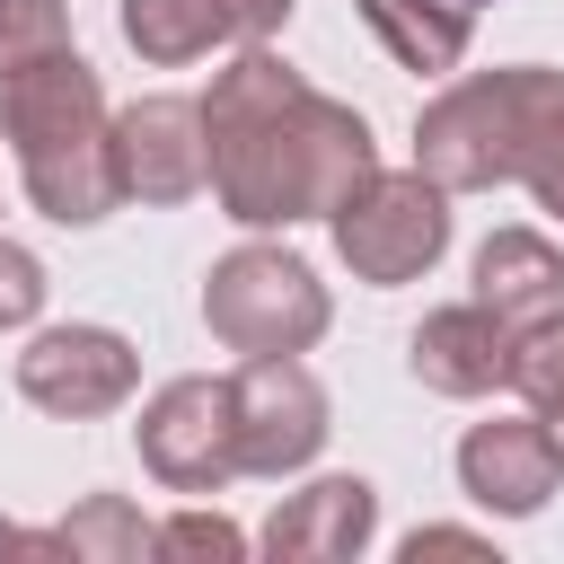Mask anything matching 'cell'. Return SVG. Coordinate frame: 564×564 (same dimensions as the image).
Masks as SVG:
<instances>
[{"label": "cell", "instance_id": "6", "mask_svg": "<svg viewBox=\"0 0 564 564\" xmlns=\"http://www.w3.org/2000/svg\"><path fill=\"white\" fill-rule=\"evenodd\" d=\"M229 414H238V476H300L326 449V388L300 352H247L229 370Z\"/></svg>", "mask_w": 564, "mask_h": 564}, {"label": "cell", "instance_id": "17", "mask_svg": "<svg viewBox=\"0 0 564 564\" xmlns=\"http://www.w3.org/2000/svg\"><path fill=\"white\" fill-rule=\"evenodd\" d=\"M511 388L529 397V414L555 432V449H564V317H546V326H529L520 344H511Z\"/></svg>", "mask_w": 564, "mask_h": 564}, {"label": "cell", "instance_id": "14", "mask_svg": "<svg viewBox=\"0 0 564 564\" xmlns=\"http://www.w3.org/2000/svg\"><path fill=\"white\" fill-rule=\"evenodd\" d=\"M476 300H485L511 335L564 317V247L538 238V229H494V238L476 247Z\"/></svg>", "mask_w": 564, "mask_h": 564}, {"label": "cell", "instance_id": "4", "mask_svg": "<svg viewBox=\"0 0 564 564\" xmlns=\"http://www.w3.org/2000/svg\"><path fill=\"white\" fill-rule=\"evenodd\" d=\"M326 229H335V256L352 264V282L397 291V282L441 264V247H449V185H432L423 167H370L326 212Z\"/></svg>", "mask_w": 564, "mask_h": 564}, {"label": "cell", "instance_id": "5", "mask_svg": "<svg viewBox=\"0 0 564 564\" xmlns=\"http://www.w3.org/2000/svg\"><path fill=\"white\" fill-rule=\"evenodd\" d=\"M326 282L291 247H229L203 273V326L247 361V352H308L326 335Z\"/></svg>", "mask_w": 564, "mask_h": 564}, {"label": "cell", "instance_id": "18", "mask_svg": "<svg viewBox=\"0 0 564 564\" xmlns=\"http://www.w3.org/2000/svg\"><path fill=\"white\" fill-rule=\"evenodd\" d=\"M62 44H70L62 0H0V70H18L35 53H62Z\"/></svg>", "mask_w": 564, "mask_h": 564}, {"label": "cell", "instance_id": "12", "mask_svg": "<svg viewBox=\"0 0 564 564\" xmlns=\"http://www.w3.org/2000/svg\"><path fill=\"white\" fill-rule=\"evenodd\" d=\"M511 326L485 308V300H458V308H432L414 335H405V370L432 388V397H494L511 388Z\"/></svg>", "mask_w": 564, "mask_h": 564}, {"label": "cell", "instance_id": "10", "mask_svg": "<svg viewBox=\"0 0 564 564\" xmlns=\"http://www.w3.org/2000/svg\"><path fill=\"white\" fill-rule=\"evenodd\" d=\"M564 485V449L538 414H494V423H467L458 441V494L494 520H529L546 511V494Z\"/></svg>", "mask_w": 564, "mask_h": 564}, {"label": "cell", "instance_id": "15", "mask_svg": "<svg viewBox=\"0 0 564 564\" xmlns=\"http://www.w3.org/2000/svg\"><path fill=\"white\" fill-rule=\"evenodd\" d=\"M352 9H361V26L388 44V62H397V70L441 79V70H458V62H467L476 9H458V0H352Z\"/></svg>", "mask_w": 564, "mask_h": 564}, {"label": "cell", "instance_id": "1", "mask_svg": "<svg viewBox=\"0 0 564 564\" xmlns=\"http://www.w3.org/2000/svg\"><path fill=\"white\" fill-rule=\"evenodd\" d=\"M203 150H212V203L238 229L326 220L379 167L370 123L344 97L308 88L264 44H238V62L212 79V97H203Z\"/></svg>", "mask_w": 564, "mask_h": 564}, {"label": "cell", "instance_id": "21", "mask_svg": "<svg viewBox=\"0 0 564 564\" xmlns=\"http://www.w3.org/2000/svg\"><path fill=\"white\" fill-rule=\"evenodd\" d=\"M520 185L538 194V212H555L564 220V115L538 132V150H529V167H520Z\"/></svg>", "mask_w": 564, "mask_h": 564}, {"label": "cell", "instance_id": "19", "mask_svg": "<svg viewBox=\"0 0 564 564\" xmlns=\"http://www.w3.org/2000/svg\"><path fill=\"white\" fill-rule=\"evenodd\" d=\"M159 555H212V564H238V555H247V529L220 520V511H203V502H185L176 520H159Z\"/></svg>", "mask_w": 564, "mask_h": 564}, {"label": "cell", "instance_id": "16", "mask_svg": "<svg viewBox=\"0 0 564 564\" xmlns=\"http://www.w3.org/2000/svg\"><path fill=\"white\" fill-rule=\"evenodd\" d=\"M53 555H70V564H141V555H159V529H150L123 494H88V502L53 529Z\"/></svg>", "mask_w": 564, "mask_h": 564}, {"label": "cell", "instance_id": "9", "mask_svg": "<svg viewBox=\"0 0 564 564\" xmlns=\"http://www.w3.org/2000/svg\"><path fill=\"white\" fill-rule=\"evenodd\" d=\"M115 176L123 203H194L212 185V150H203V97H132L115 115Z\"/></svg>", "mask_w": 564, "mask_h": 564}, {"label": "cell", "instance_id": "2", "mask_svg": "<svg viewBox=\"0 0 564 564\" xmlns=\"http://www.w3.org/2000/svg\"><path fill=\"white\" fill-rule=\"evenodd\" d=\"M0 141L26 176V203L62 229H97L123 203L115 176V115L97 70L79 62V44L35 53L18 70H0Z\"/></svg>", "mask_w": 564, "mask_h": 564}, {"label": "cell", "instance_id": "7", "mask_svg": "<svg viewBox=\"0 0 564 564\" xmlns=\"http://www.w3.org/2000/svg\"><path fill=\"white\" fill-rule=\"evenodd\" d=\"M132 441H141V467H150L167 494H185V502L220 494V485L238 476V414H229V379H167V388L141 405Z\"/></svg>", "mask_w": 564, "mask_h": 564}, {"label": "cell", "instance_id": "3", "mask_svg": "<svg viewBox=\"0 0 564 564\" xmlns=\"http://www.w3.org/2000/svg\"><path fill=\"white\" fill-rule=\"evenodd\" d=\"M564 115V70L546 62H502V70H467L449 79L423 115H414V167L449 194H494L520 185L538 132Z\"/></svg>", "mask_w": 564, "mask_h": 564}, {"label": "cell", "instance_id": "23", "mask_svg": "<svg viewBox=\"0 0 564 564\" xmlns=\"http://www.w3.org/2000/svg\"><path fill=\"white\" fill-rule=\"evenodd\" d=\"M0 555H53V529H18V520H0Z\"/></svg>", "mask_w": 564, "mask_h": 564}, {"label": "cell", "instance_id": "22", "mask_svg": "<svg viewBox=\"0 0 564 564\" xmlns=\"http://www.w3.org/2000/svg\"><path fill=\"white\" fill-rule=\"evenodd\" d=\"M405 555H414V564H423V555H485V538H476V529H414Z\"/></svg>", "mask_w": 564, "mask_h": 564}, {"label": "cell", "instance_id": "11", "mask_svg": "<svg viewBox=\"0 0 564 564\" xmlns=\"http://www.w3.org/2000/svg\"><path fill=\"white\" fill-rule=\"evenodd\" d=\"M300 0H123V44L150 70H185L229 44H264L291 26Z\"/></svg>", "mask_w": 564, "mask_h": 564}, {"label": "cell", "instance_id": "13", "mask_svg": "<svg viewBox=\"0 0 564 564\" xmlns=\"http://www.w3.org/2000/svg\"><path fill=\"white\" fill-rule=\"evenodd\" d=\"M379 529V485L370 476H317L300 494L273 502L264 520V555L273 564H352Z\"/></svg>", "mask_w": 564, "mask_h": 564}, {"label": "cell", "instance_id": "24", "mask_svg": "<svg viewBox=\"0 0 564 564\" xmlns=\"http://www.w3.org/2000/svg\"><path fill=\"white\" fill-rule=\"evenodd\" d=\"M458 9H485V0H458Z\"/></svg>", "mask_w": 564, "mask_h": 564}, {"label": "cell", "instance_id": "20", "mask_svg": "<svg viewBox=\"0 0 564 564\" xmlns=\"http://www.w3.org/2000/svg\"><path fill=\"white\" fill-rule=\"evenodd\" d=\"M44 264L18 247V238H0V326H35V308H44Z\"/></svg>", "mask_w": 564, "mask_h": 564}, {"label": "cell", "instance_id": "8", "mask_svg": "<svg viewBox=\"0 0 564 564\" xmlns=\"http://www.w3.org/2000/svg\"><path fill=\"white\" fill-rule=\"evenodd\" d=\"M132 388H141V352L115 326H44L18 352V397L62 423H97V414L132 405Z\"/></svg>", "mask_w": 564, "mask_h": 564}]
</instances>
